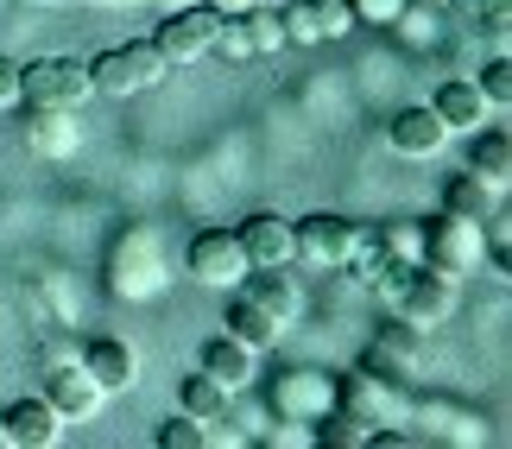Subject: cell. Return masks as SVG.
I'll use <instances>...</instances> for the list:
<instances>
[{"mask_svg": "<svg viewBox=\"0 0 512 449\" xmlns=\"http://www.w3.org/2000/svg\"><path fill=\"white\" fill-rule=\"evenodd\" d=\"M291 241H298V260H310V266H348L354 253L373 247L380 234H373V222H348V216L317 209V216L291 222Z\"/></svg>", "mask_w": 512, "mask_h": 449, "instance_id": "obj_1", "label": "cell"}, {"mask_svg": "<svg viewBox=\"0 0 512 449\" xmlns=\"http://www.w3.org/2000/svg\"><path fill=\"white\" fill-rule=\"evenodd\" d=\"M83 70H89V89H95V95H140V89L159 83L171 64L159 57V45H152V38H140V45H108V51H95Z\"/></svg>", "mask_w": 512, "mask_h": 449, "instance_id": "obj_2", "label": "cell"}, {"mask_svg": "<svg viewBox=\"0 0 512 449\" xmlns=\"http://www.w3.org/2000/svg\"><path fill=\"white\" fill-rule=\"evenodd\" d=\"M89 70L83 57H32V64H19V102L26 108H83L89 102Z\"/></svg>", "mask_w": 512, "mask_h": 449, "instance_id": "obj_3", "label": "cell"}, {"mask_svg": "<svg viewBox=\"0 0 512 449\" xmlns=\"http://www.w3.org/2000/svg\"><path fill=\"white\" fill-rule=\"evenodd\" d=\"M108 285L114 298H152V291H165V247L152 228H127L121 241L108 253Z\"/></svg>", "mask_w": 512, "mask_h": 449, "instance_id": "obj_4", "label": "cell"}, {"mask_svg": "<svg viewBox=\"0 0 512 449\" xmlns=\"http://www.w3.org/2000/svg\"><path fill=\"white\" fill-rule=\"evenodd\" d=\"M424 266L430 272H443V279H468V272L481 266V222H468V216H430L424 222Z\"/></svg>", "mask_w": 512, "mask_h": 449, "instance_id": "obj_5", "label": "cell"}, {"mask_svg": "<svg viewBox=\"0 0 512 449\" xmlns=\"http://www.w3.org/2000/svg\"><path fill=\"white\" fill-rule=\"evenodd\" d=\"M336 405H342V412H354L361 424H399V418H411V405H405V393H399V380L373 374V367L336 374Z\"/></svg>", "mask_w": 512, "mask_h": 449, "instance_id": "obj_6", "label": "cell"}, {"mask_svg": "<svg viewBox=\"0 0 512 449\" xmlns=\"http://www.w3.org/2000/svg\"><path fill=\"white\" fill-rule=\"evenodd\" d=\"M215 26H222V13L215 7H171V19H159V32H152V45H159V57L177 70V64H196V57H209L215 45Z\"/></svg>", "mask_w": 512, "mask_h": 449, "instance_id": "obj_7", "label": "cell"}, {"mask_svg": "<svg viewBox=\"0 0 512 449\" xmlns=\"http://www.w3.org/2000/svg\"><path fill=\"white\" fill-rule=\"evenodd\" d=\"M184 272L196 285H209V291H234L247 279V253H241V241H234L228 228H203L190 241V253H184Z\"/></svg>", "mask_w": 512, "mask_h": 449, "instance_id": "obj_8", "label": "cell"}, {"mask_svg": "<svg viewBox=\"0 0 512 449\" xmlns=\"http://www.w3.org/2000/svg\"><path fill=\"white\" fill-rule=\"evenodd\" d=\"M392 310H399V323H411V329H443L449 317H456V279H443V272H430V266H418L405 279V291L392 298Z\"/></svg>", "mask_w": 512, "mask_h": 449, "instance_id": "obj_9", "label": "cell"}, {"mask_svg": "<svg viewBox=\"0 0 512 449\" xmlns=\"http://www.w3.org/2000/svg\"><path fill=\"white\" fill-rule=\"evenodd\" d=\"M329 405H336V380L317 374V367H291V374L272 380V412L279 418H298V424H317Z\"/></svg>", "mask_w": 512, "mask_h": 449, "instance_id": "obj_10", "label": "cell"}, {"mask_svg": "<svg viewBox=\"0 0 512 449\" xmlns=\"http://www.w3.org/2000/svg\"><path fill=\"white\" fill-rule=\"evenodd\" d=\"M234 241H241L247 266H291V260H298L291 222H285V216H272V209H253V216L234 228Z\"/></svg>", "mask_w": 512, "mask_h": 449, "instance_id": "obj_11", "label": "cell"}, {"mask_svg": "<svg viewBox=\"0 0 512 449\" xmlns=\"http://www.w3.org/2000/svg\"><path fill=\"white\" fill-rule=\"evenodd\" d=\"M386 140H392L399 159H437L443 140H449V127L437 121V108H430V102H418V108H399L386 121Z\"/></svg>", "mask_w": 512, "mask_h": 449, "instance_id": "obj_12", "label": "cell"}, {"mask_svg": "<svg viewBox=\"0 0 512 449\" xmlns=\"http://www.w3.org/2000/svg\"><path fill=\"white\" fill-rule=\"evenodd\" d=\"M76 367H83V374L102 386V393H127V386L140 380V355H133L121 336H95L83 355H76Z\"/></svg>", "mask_w": 512, "mask_h": 449, "instance_id": "obj_13", "label": "cell"}, {"mask_svg": "<svg viewBox=\"0 0 512 449\" xmlns=\"http://www.w3.org/2000/svg\"><path fill=\"white\" fill-rule=\"evenodd\" d=\"M45 399H51V412L57 418H76V424H83V418H95V405H102L108 393H102V386H95L89 374H83V367H45Z\"/></svg>", "mask_w": 512, "mask_h": 449, "instance_id": "obj_14", "label": "cell"}, {"mask_svg": "<svg viewBox=\"0 0 512 449\" xmlns=\"http://www.w3.org/2000/svg\"><path fill=\"white\" fill-rule=\"evenodd\" d=\"M418 348H424V329H411V323H386L380 336H373V348H367V367L405 386L411 374H418Z\"/></svg>", "mask_w": 512, "mask_h": 449, "instance_id": "obj_15", "label": "cell"}, {"mask_svg": "<svg viewBox=\"0 0 512 449\" xmlns=\"http://www.w3.org/2000/svg\"><path fill=\"white\" fill-rule=\"evenodd\" d=\"M234 291H247V298L260 304L279 329L304 310V298H298V285H291V272H285V266H247V279L234 285Z\"/></svg>", "mask_w": 512, "mask_h": 449, "instance_id": "obj_16", "label": "cell"}, {"mask_svg": "<svg viewBox=\"0 0 512 449\" xmlns=\"http://www.w3.org/2000/svg\"><path fill=\"white\" fill-rule=\"evenodd\" d=\"M0 424H7V437L19 449H51L64 437V418L51 412V399H13L7 412H0Z\"/></svg>", "mask_w": 512, "mask_h": 449, "instance_id": "obj_17", "label": "cell"}, {"mask_svg": "<svg viewBox=\"0 0 512 449\" xmlns=\"http://www.w3.org/2000/svg\"><path fill=\"white\" fill-rule=\"evenodd\" d=\"M222 323H228L222 336H234V342H247L253 355H260V348H272V342H279V323H272L266 310L253 304V298H247V291H228V317H222Z\"/></svg>", "mask_w": 512, "mask_h": 449, "instance_id": "obj_18", "label": "cell"}, {"mask_svg": "<svg viewBox=\"0 0 512 449\" xmlns=\"http://www.w3.org/2000/svg\"><path fill=\"white\" fill-rule=\"evenodd\" d=\"M203 374H209V380H222L228 393H241V386L253 380V348H247V342H234V336L203 342Z\"/></svg>", "mask_w": 512, "mask_h": 449, "instance_id": "obj_19", "label": "cell"}, {"mask_svg": "<svg viewBox=\"0 0 512 449\" xmlns=\"http://www.w3.org/2000/svg\"><path fill=\"white\" fill-rule=\"evenodd\" d=\"M430 108H437V121H443L449 133H475V127L487 121V95H481L475 83H443Z\"/></svg>", "mask_w": 512, "mask_h": 449, "instance_id": "obj_20", "label": "cell"}, {"mask_svg": "<svg viewBox=\"0 0 512 449\" xmlns=\"http://www.w3.org/2000/svg\"><path fill=\"white\" fill-rule=\"evenodd\" d=\"M468 171H475L481 184H494V190H506L512 184V140L500 127H475V152H468Z\"/></svg>", "mask_w": 512, "mask_h": 449, "instance_id": "obj_21", "label": "cell"}, {"mask_svg": "<svg viewBox=\"0 0 512 449\" xmlns=\"http://www.w3.org/2000/svg\"><path fill=\"white\" fill-rule=\"evenodd\" d=\"M424 424V437H443V443H481V418L475 412H462V405H418V412H411Z\"/></svg>", "mask_w": 512, "mask_h": 449, "instance_id": "obj_22", "label": "cell"}, {"mask_svg": "<svg viewBox=\"0 0 512 449\" xmlns=\"http://www.w3.org/2000/svg\"><path fill=\"white\" fill-rule=\"evenodd\" d=\"M443 209H449V216H468V222H481L487 209H500V190H494V184H481L475 171H456V178L443 184Z\"/></svg>", "mask_w": 512, "mask_h": 449, "instance_id": "obj_23", "label": "cell"}, {"mask_svg": "<svg viewBox=\"0 0 512 449\" xmlns=\"http://www.w3.org/2000/svg\"><path fill=\"white\" fill-rule=\"evenodd\" d=\"M228 386L222 380H209V374H190L184 380V393H177V405H184V418H196V424H222L228 418Z\"/></svg>", "mask_w": 512, "mask_h": 449, "instance_id": "obj_24", "label": "cell"}, {"mask_svg": "<svg viewBox=\"0 0 512 449\" xmlns=\"http://www.w3.org/2000/svg\"><path fill=\"white\" fill-rule=\"evenodd\" d=\"M26 146H32V152H70V146H76V121H70V108H32V121H26Z\"/></svg>", "mask_w": 512, "mask_h": 449, "instance_id": "obj_25", "label": "cell"}, {"mask_svg": "<svg viewBox=\"0 0 512 449\" xmlns=\"http://www.w3.org/2000/svg\"><path fill=\"white\" fill-rule=\"evenodd\" d=\"M317 424H323L317 443H336V449H367V437H373V424H361L354 412H342V405H329Z\"/></svg>", "mask_w": 512, "mask_h": 449, "instance_id": "obj_26", "label": "cell"}, {"mask_svg": "<svg viewBox=\"0 0 512 449\" xmlns=\"http://www.w3.org/2000/svg\"><path fill=\"white\" fill-rule=\"evenodd\" d=\"M241 26H247V45H253V57H260V51H279V45H285V19H279V7H260V0H253V7L241 13Z\"/></svg>", "mask_w": 512, "mask_h": 449, "instance_id": "obj_27", "label": "cell"}, {"mask_svg": "<svg viewBox=\"0 0 512 449\" xmlns=\"http://www.w3.org/2000/svg\"><path fill=\"white\" fill-rule=\"evenodd\" d=\"M373 234H380V247H386V253H399V260L424 266V222H380Z\"/></svg>", "mask_w": 512, "mask_h": 449, "instance_id": "obj_28", "label": "cell"}, {"mask_svg": "<svg viewBox=\"0 0 512 449\" xmlns=\"http://www.w3.org/2000/svg\"><path fill=\"white\" fill-rule=\"evenodd\" d=\"M279 19H285V45H323V26H317V7H310V0H285Z\"/></svg>", "mask_w": 512, "mask_h": 449, "instance_id": "obj_29", "label": "cell"}, {"mask_svg": "<svg viewBox=\"0 0 512 449\" xmlns=\"http://www.w3.org/2000/svg\"><path fill=\"white\" fill-rule=\"evenodd\" d=\"M449 7H456V19H487L494 38L512 32V0H449Z\"/></svg>", "mask_w": 512, "mask_h": 449, "instance_id": "obj_30", "label": "cell"}, {"mask_svg": "<svg viewBox=\"0 0 512 449\" xmlns=\"http://www.w3.org/2000/svg\"><path fill=\"white\" fill-rule=\"evenodd\" d=\"M209 443H215V431H209V424H196V418L159 424V449H209Z\"/></svg>", "mask_w": 512, "mask_h": 449, "instance_id": "obj_31", "label": "cell"}, {"mask_svg": "<svg viewBox=\"0 0 512 449\" xmlns=\"http://www.w3.org/2000/svg\"><path fill=\"white\" fill-rule=\"evenodd\" d=\"M481 247H487V260H494V266H512V228H506L500 209H487V216H481Z\"/></svg>", "mask_w": 512, "mask_h": 449, "instance_id": "obj_32", "label": "cell"}, {"mask_svg": "<svg viewBox=\"0 0 512 449\" xmlns=\"http://www.w3.org/2000/svg\"><path fill=\"white\" fill-rule=\"evenodd\" d=\"M310 7H317V26H323V38H348L354 26H361L348 0H310Z\"/></svg>", "mask_w": 512, "mask_h": 449, "instance_id": "obj_33", "label": "cell"}, {"mask_svg": "<svg viewBox=\"0 0 512 449\" xmlns=\"http://www.w3.org/2000/svg\"><path fill=\"white\" fill-rule=\"evenodd\" d=\"M475 89L487 95V108H506V102H512V64H506V57H494V64L481 70V83H475Z\"/></svg>", "mask_w": 512, "mask_h": 449, "instance_id": "obj_34", "label": "cell"}, {"mask_svg": "<svg viewBox=\"0 0 512 449\" xmlns=\"http://www.w3.org/2000/svg\"><path fill=\"white\" fill-rule=\"evenodd\" d=\"M348 7L361 26H399L405 19V0H348Z\"/></svg>", "mask_w": 512, "mask_h": 449, "instance_id": "obj_35", "label": "cell"}, {"mask_svg": "<svg viewBox=\"0 0 512 449\" xmlns=\"http://www.w3.org/2000/svg\"><path fill=\"white\" fill-rule=\"evenodd\" d=\"M38 361H45V367H70V361H76V342H64V336L51 329L45 348H38Z\"/></svg>", "mask_w": 512, "mask_h": 449, "instance_id": "obj_36", "label": "cell"}, {"mask_svg": "<svg viewBox=\"0 0 512 449\" xmlns=\"http://www.w3.org/2000/svg\"><path fill=\"white\" fill-rule=\"evenodd\" d=\"M13 102H19V64L0 57V108H13Z\"/></svg>", "mask_w": 512, "mask_h": 449, "instance_id": "obj_37", "label": "cell"}, {"mask_svg": "<svg viewBox=\"0 0 512 449\" xmlns=\"http://www.w3.org/2000/svg\"><path fill=\"white\" fill-rule=\"evenodd\" d=\"M203 7H215V13H247L253 0H203Z\"/></svg>", "mask_w": 512, "mask_h": 449, "instance_id": "obj_38", "label": "cell"}, {"mask_svg": "<svg viewBox=\"0 0 512 449\" xmlns=\"http://www.w3.org/2000/svg\"><path fill=\"white\" fill-rule=\"evenodd\" d=\"M0 449H13V437H7V424H0Z\"/></svg>", "mask_w": 512, "mask_h": 449, "instance_id": "obj_39", "label": "cell"}, {"mask_svg": "<svg viewBox=\"0 0 512 449\" xmlns=\"http://www.w3.org/2000/svg\"><path fill=\"white\" fill-rule=\"evenodd\" d=\"M102 7H133V0H102Z\"/></svg>", "mask_w": 512, "mask_h": 449, "instance_id": "obj_40", "label": "cell"}, {"mask_svg": "<svg viewBox=\"0 0 512 449\" xmlns=\"http://www.w3.org/2000/svg\"><path fill=\"white\" fill-rule=\"evenodd\" d=\"M165 7H190V0H165Z\"/></svg>", "mask_w": 512, "mask_h": 449, "instance_id": "obj_41", "label": "cell"}, {"mask_svg": "<svg viewBox=\"0 0 512 449\" xmlns=\"http://www.w3.org/2000/svg\"><path fill=\"white\" fill-rule=\"evenodd\" d=\"M45 7H57V0H45Z\"/></svg>", "mask_w": 512, "mask_h": 449, "instance_id": "obj_42", "label": "cell"}]
</instances>
